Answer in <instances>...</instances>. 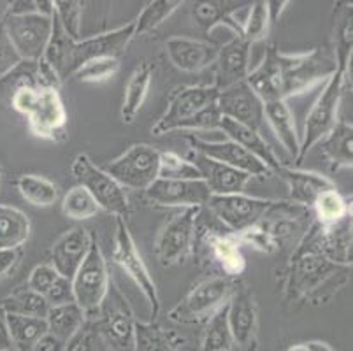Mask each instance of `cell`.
<instances>
[{
  "instance_id": "50",
  "label": "cell",
  "mask_w": 353,
  "mask_h": 351,
  "mask_svg": "<svg viewBox=\"0 0 353 351\" xmlns=\"http://www.w3.org/2000/svg\"><path fill=\"white\" fill-rule=\"evenodd\" d=\"M44 299H46V302L50 308L74 302L72 283H70V279L62 278V276H60V278L53 283V286L48 290V294L44 295Z\"/></svg>"
},
{
  "instance_id": "44",
  "label": "cell",
  "mask_w": 353,
  "mask_h": 351,
  "mask_svg": "<svg viewBox=\"0 0 353 351\" xmlns=\"http://www.w3.org/2000/svg\"><path fill=\"white\" fill-rule=\"evenodd\" d=\"M160 179H201L197 167L188 159H181L179 154L172 151H160Z\"/></svg>"
},
{
  "instance_id": "1",
  "label": "cell",
  "mask_w": 353,
  "mask_h": 351,
  "mask_svg": "<svg viewBox=\"0 0 353 351\" xmlns=\"http://www.w3.org/2000/svg\"><path fill=\"white\" fill-rule=\"evenodd\" d=\"M336 72V60L320 50L287 54L269 48L256 69L250 70L246 83L260 101H288L290 97L310 92L313 86Z\"/></svg>"
},
{
  "instance_id": "10",
  "label": "cell",
  "mask_w": 353,
  "mask_h": 351,
  "mask_svg": "<svg viewBox=\"0 0 353 351\" xmlns=\"http://www.w3.org/2000/svg\"><path fill=\"white\" fill-rule=\"evenodd\" d=\"M113 259L117 265L123 270L128 278L132 279L134 285L141 290V294L150 304L152 317L155 318L160 311V297L157 290L155 281H153L143 257L137 251L136 243H134L130 232H128L127 223L123 218H117V232H114V250Z\"/></svg>"
},
{
  "instance_id": "34",
  "label": "cell",
  "mask_w": 353,
  "mask_h": 351,
  "mask_svg": "<svg viewBox=\"0 0 353 351\" xmlns=\"http://www.w3.org/2000/svg\"><path fill=\"white\" fill-rule=\"evenodd\" d=\"M48 332L51 336L59 337L62 341H70L76 334L81 330L85 323V313L81 311L76 302H69L63 305H54L50 308L46 314Z\"/></svg>"
},
{
  "instance_id": "26",
  "label": "cell",
  "mask_w": 353,
  "mask_h": 351,
  "mask_svg": "<svg viewBox=\"0 0 353 351\" xmlns=\"http://www.w3.org/2000/svg\"><path fill=\"white\" fill-rule=\"evenodd\" d=\"M276 174L290 188V202L292 204L303 205V208H313L314 201L319 199L320 193L325 190L336 188L329 178L319 172H310V170L292 169V167L280 166L276 169Z\"/></svg>"
},
{
  "instance_id": "5",
  "label": "cell",
  "mask_w": 353,
  "mask_h": 351,
  "mask_svg": "<svg viewBox=\"0 0 353 351\" xmlns=\"http://www.w3.org/2000/svg\"><path fill=\"white\" fill-rule=\"evenodd\" d=\"M132 39L134 21H130L123 27L104 32L101 35L81 39V41H70L65 58H63V66L60 69V79L63 81L67 77H74V74L78 72L85 63L97 60V58H118L127 50Z\"/></svg>"
},
{
  "instance_id": "15",
  "label": "cell",
  "mask_w": 353,
  "mask_h": 351,
  "mask_svg": "<svg viewBox=\"0 0 353 351\" xmlns=\"http://www.w3.org/2000/svg\"><path fill=\"white\" fill-rule=\"evenodd\" d=\"M201 241L202 246L206 248L213 257V262L221 269L223 276L227 278H236L243 274L246 269L245 257L241 253V243L237 241L236 234L229 228L211 227L208 230L201 223H195V239L194 243Z\"/></svg>"
},
{
  "instance_id": "18",
  "label": "cell",
  "mask_w": 353,
  "mask_h": 351,
  "mask_svg": "<svg viewBox=\"0 0 353 351\" xmlns=\"http://www.w3.org/2000/svg\"><path fill=\"white\" fill-rule=\"evenodd\" d=\"M216 106L223 118L246 125L256 132L262 130V125L265 121L264 102L260 101L246 81L220 90Z\"/></svg>"
},
{
  "instance_id": "24",
  "label": "cell",
  "mask_w": 353,
  "mask_h": 351,
  "mask_svg": "<svg viewBox=\"0 0 353 351\" xmlns=\"http://www.w3.org/2000/svg\"><path fill=\"white\" fill-rule=\"evenodd\" d=\"M92 239H94V236L88 234V230L83 227H76L72 230L65 232L51 248L50 265L62 278L72 279L83 260H85L86 253H88Z\"/></svg>"
},
{
  "instance_id": "32",
  "label": "cell",
  "mask_w": 353,
  "mask_h": 351,
  "mask_svg": "<svg viewBox=\"0 0 353 351\" xmlns=\"http://www.w3.org/2000/svg\"><path fill=\"white\" fill-rule=\"evenodd\" d=\"M322 153L334 169H352L353 163V127L346 121H338L322 139Z\"/></svg>"
},
{
  "instance_id": "2",
  "label": "cell",
  "mask_w": 353,
  "mask_h": 351,
  "mask_svg": "<svg viewBox=\"0 0 353 351\" xmlns=\"http://www.w3.org/2000/svg\"><path fill=\"white\" fill-rule=\"evenodd\" d=\"M352 267H343L330 262L322 253L316 241V223L307 227L306 234L292 253L290 265H288L287 294L290 299L310 297L325 290L330 283L339 286V281L345 283Z\"/></svg>"
},
{
  "instance_id": "58",
  "label": "cell",
  "mask_w": 353,
  "mask_h": 351,
  "mask_svg": "<svg viewBox=\"0 0 353 351\" xmlns=\"http://www.w3.org/2000/svg\"><path fill=\"white\" fill-rule=\"evenodd\" d=\"M287 351H307L306 343H301V344H294V346L288 348Z\"/></svg>"
},
{
  "instance_id": "3",
  "label": "cell",
  "mask_w": 353,
  "mask_h": 351,
  "mask_svg": "<svg viewBox=\"0 0 353 351\" xmlns=\"http://www.w3.org/2000/svg\"><path fill=\"white\" fill-rule=\"evenodd\" d=\"M218 93L220 90L214 85L178 90L152 132L163 135L172 130H218L221 120L216 106Z\"/></svg>"
},
{
  "instance_id": "59",
  "label": "cell",
  "mask_w": 353,
  "mask_h": 351,
  "mask_svg": "<svg viewBox=\"0 0 353 351\" xmlns=\"http://www.w3.org/2000/svg\"><path fill=\"white\" fill-rule=\"evenodd\" d=\"M6 351H18V350H14V348H11V350H6Z\"/></svg>"
},
{
  "instance_id": "41",
  "label": "cell",
  "mask_w": 353,
  "mask_h": 351,
  "mask_svg": "<svg viewBox=\"0 0 353 351\" xmlns=\"http://www.w3.org/2000/svg\"><path fill=\"white\" fill-rule=\"evenodd\" d=\"M179 6H183V2H179V0H155V2H150L134 21V37L159 28L163 21H167V18H171V14Z\"/></svg>"
},
{
  "instance_id": "21",
  "label": "cell",
  "mask_w": 353,
  "mask_h": 351,
  "mask_svg": "<svg viewBox=\"0 0 353 351\" xmlns=\"http://www.w3.org/2000/svg\"><path fill=\"white\" fill-rule=\"evenodd\" d=\"M227 320H229L234 344L243 350H250L255 343L256 320H259L255 297L250 290H234V294L227 302Z\"/></svg>"
},
{
  "instance_id": "4",
  "label": "cell",
  "mask_w": 353,
  "mask_h": 351,
  "mask_svg": "<svg viewBox=\"0 0 353 351\" xmlns=\"http://www.w3.org/2000/svg\"><path fill=\"white\" fill-rule=\"evenodd\" d=\"M346 76H348V70H343L336 67V72L327 79L322 93L314 101V104L311 106L310 112L306 114V121H304L299 157H297L295 163L303 162L306 159V154L310 153L311 148L316 146L322 139H325L327 134L339 121L338 109L339 104H341Z\"/></svg>"
},
{
  "instance_id": "54",
  "label": "cell",
  "mask_w": 353,
  "mask_h": 351,
  "mask_svg": "<svg viewBox=\"0 0 353 351\" xmlns=\"http://www.w3.org/2000/svg\"><path fill=\"white\" fill-rule=\"evenodd\" d=\"M21 250H0V278L6 276L18 263Z\"/></svg>"
},
{
  "instance_id": "51",
  "label": "cell",
  "mask_w": 353,
  "mask_h": 351,
  "mask_svg": "<svg viewBox=\"0 0 353 351\" xmlns=\"http://www.w3.org/2000/svg\"><path fill=\"white\" fill-rule=\"evenodd\" d=\"M39 92L41 90H20V92L12 97L11 104L9 106H11L12 109H16L20 114L28 116L32 109H34L35 102H37Z\"/></svg>"
},
{
  "instance_id": "33",
  "label": "cell",
  "mask_w": 353,
  "mask_h": 351,
  "mask_svg": "<svg viewBox=\"0 0 353 351\" xmlns=\"http://www.w3.org/2000/svg\"><path fill=\"white\" fill-rule=\"evenodd\" d=\"M30 236V220L20 209L0 205V250H20Z\"/></svg>"
},
{
  "instance_id": "35",
  "label": "cell",
  "mask_w": 353,
  "mask_h": 351,
  "mask_svg": "<svg viewBox=\"0 0 353 351\" xmlns=\"http://www.w3.org/2000/svg\"><path fill=\"white\" fill-rule=\"evenodd\" d=\"M6 321H8L12 348L18 351H28L41 337L48 334L46 318L6 314Z\"/></svg>"
},
{
  "instance_id": "38",
  "label": "cell",
  "mask_w": 353,
  "mask_h": 351,
  "mask_svg": "<svg viewBox=\"0 0 353 351\" xmlns=\"http://www.w3.org/2000/svg\"><path fill=\"white\" fill-rule=\"evenodd\" d=\"M18 190L21 197L35 208H50L59 201V188L50 179L35 174H25L18 179Z\"/></svg>"
},
{
  "instance_id": "49",
  "label": "cell",
  "mask_w": 353,
  "mask_h": 351,
  "mask_svg": "<svg viewBox=\"0 0 353 351\" xmlns=\"http://www.w3.org/2000/svg\"><path fill=\"white\" fill-rule=\"evenodd\" d=\"M21 62L20 54L16 53L14 46H12L11 39H9L8 32H6L4 25L0 21V77L8 74L14 66Z\"/></svg>"
},
{
  "instance_id": "29",
  "label": "cell",
  "mask_w": 353,
  "mask_h": 351,
  "mask_svg": "<svg viewBox=\"0 0 353 351\" xmlns=\"http://www.w3.org/2000/svg\"><path fill=\"white\" fill-rule=\"evenodd\" d=\"M264 120L268 121L276 139L280 141L283 150L297 160L301 150V137L295 128L294 114L287 101H274L264 104Z\"/></svg>"
},
{
  "instance_id": "47",
  "label": "cell",
  "mask_w": 353,
  "mask_h": 351,
  "mask_svg": "<svg viewBox=\"0 0 353 351\" xmlns=\"http://www.w3.org/2000/svg\"><path fill=\"white\" fill-rule=\"evenodd\" d=\"M118 69H120V60L118 58H97V60L85 63L78 72L74 74V77L83 83H102L111 79L118 72Z\"/></svg>"
},
{
  "instance_id": "25",
  "label": "cell",
  "mask_w": 353,
  "mask_h": 351,
  "mask_svg": "<svg viewBox=\"0 0 353 351\" xmlns=\"http://www.w3.org/2000/svg\"><path fill=\"white\" fill-rule=\"evenodd\" d=\"M167 57L172 66L185 72H199L216 60L218 48L204 41L188 37H172L165 44Z\"/></svg>"
},
{
  "instance_id": "55",
  "label": "cell",
  "mask_w": 353,
  "mask_h": 351,
  "mask_svg": "<svg viewBox=\"0 0 353 351\" xmlns=\"http://www.w3.org/2000/svg\"><path fill=\"white\" fill-rule=\"evenodd\" d=\"M290 4L288 0H268L265 6H268V14H269V21L271 25H274L278 19H280L281 12L285 11V8Z\"/></svg>"
},
{
  "instance_id": "40",
  "label": "cell",
  "mask_w": 353,
  "mask_h": 351,
  "mask_svg": "<svg viewBox=\"0 0 353 351\" xmlns=\"http://www.w3.org/2000/svg\"><path fill=\"white\" fill-rule=\"evenodd\" d=\"M225 6L227 4H221V2H197L194 8V16L197 23L206 30H213L218 25H225L241 37V25L232 18V12L237 8L229 9Z\"/></svg>"
},
{
  "instance_id": "53",
  "label": "cell",
  "mask_w": 353,
  "mask_h": 351,
  "mask_svg": "<svg viewBox=\"0 0 353 351\" xmlns=\"http://www.w3.org/2000/svg\"><path fill=\"white\" fill-rule=\"evenodd\" d=\"M65 344H67L65 341L51 336V334L48 332L46 336L41 337V339L37 341V343H35L28 351H63L65 350Z\"/></svg>"
},
{
  "instance_id": "23",
  "label": "cell",
  "mask_w": 353,
  "mask_h": 351,
  "mask_svg": "<svg viewBox=\"0 0 353 351\" xmlns=\"http://www.w3.org/2000/svg\"><path fill=\"white\" fill-rule=\"evenodd\" d=\"M250 44L243 37L236 35L229 43L218 48L216 72H214V86L225 90L229 86L246 81L250 74Z\"/></svg>"
},
{
  "instance_id": "17",
  "label": "cell",
  "mask_w": 353,
  "mask_h": 351,
  "mask_svg": "<svg viewBox=\"0 0 353 351\" xmlns=\"http://www.w3.org/2000/svg\"><path fill=\"white\" fill-rule=\"evenodd\" d=\"M62 81L43 58L37 62L21 60L8 74L0 77V99L11 104V99L20 90H59Z\"/></svg>"
},
{
  "instance_id": "60",
  "label": "cell",
  "mask_w": 353,
  "mask_h": 351,
  "mask_svg": "<svg viewBox=\"0 0 353 351\" xmlns=\"http://www.w3.org/2000/svg\"><path fill=\"white\" fill-rule=\"evenodd\" d=\"M0 172H2V170H0Z\"/></svg>"
},
{
  "instance_id": "37",
  "label": "cell",
  "mask_w": 353,
  "mask_h": 351,
  "mask_svg": "<svg viewBox=\"0 0 353 351\" xmlns=\"http://www.w3.org/2000/svg\"><path fill=\"white\" fill-rule=\"evenodd\" d=\"M0 308L4 309L6 314H21V317L46 318L50 305L43 295L35 294L30 288H23L14 292L9 297L0 301Z\"/></svg>"
},
{
  "instance_id": "31",
  "label": "cell",
  "mask_w": 353,
  "mask_h": 351,
  "mask_svg": "<svg viewBox=\"0 0 353 351\" xmlns=\"http://www.w3.org/2000/svg\"><path fill=\"white\" fill-rule=\"evenodd\" d=\"M334 60L336 67L348 70L353 48V11L352 4L339 2L334 9Z\"/></svg>"
},
{
  "instance_id": "43",
  "label": "cell",
  "mask_w": 353,
  "mask_h": 351,
  "mask_svg": "<svg viewBox=\"0 0 353 351\" xmlns=\"http://www.w3.org/2000/svg\"><path fill=\"white\" fill-rule=\"evenodd\" d=\"M62 212L70 220H88L97 214L99 205L83 186L76 185L65 193L62 201Z\"/></svg>"
},
{
  "instance_id": "12",
  "label": "cell",
  "mask_w": 353,
  "mask_h": 351,
  "mask_svg": "<svg viewBox=\"0 0 353 351\" xmlns=\"http://www.w3.org/2000/svg\"><path fill=\"white\" fill-rule=\"evenodd\" d=\"M202 208H188L176 212L157 237V259L163 267L181 263L194 250L195 223Z\"/></svg>"
},
{
  "instance_id": "42",
  "label": "cell",
  "mask_w": 353,
  "mask_h": 351,
  "mask_svg": "<svg viewBox=\"0 0 353 351\" xmlns=\"http://www.w3.org/2000/svg\"><path fill=\"white\" fill-rule=\"evenodd\" d=\"M269 28H271V21H269L268 6H265L264 0L250 4L248 16L243 21V25H241V37H243V41H246L252 46V44L268 37Z\"/></svg>"
},
{
  "instance_id": "45",
  "label": "cell",
  "mask_w": 353,
  "mask_h": 351,
  "mask_svg": "<svg viewBox=\"0 0 353 351\" xmlns=\"http://www.w3.org/2000/svg\"><path fill=\"white\" fill-rule=\"evenodd\" d=\"M81 14L83 2H78V0L54 2V18L59 19L60 27L72 41H81Z\"/></svg>"
},
{
  "instance_id": "7",
  "label": "cell",
  "mask_w": 353,
  "mask_h": 351,
  "mask_svg": "<svg viewBox=\"0 0 353 351\" xmlns=\"http://www.w3.org/2000/svg\"><path fill=\"white\" fill-rule=\"evenodd\" d=\"M101 169L108 172L121 188L144 192L159 179L160 151L150 144H134Z\"/></svg>"
},
{
  "instance_id": "39",
  "label": "cell",
  "mask_w": 353,
  "mask_h": 351,
  "mask_svg": "<svg viewBox=\"0 0 353 351\" xmlns=\"http://www.w3.org/2000/svg\"><path fill=\"white\" fill-rule=\"evenodd\" d=\"M234 339L227 320V304L221 305L213 317L208 318V327L202 337V351H230Z\"/></svg>"
},
{
  "instance_id": "27",
  "label": "cell",
  "mask_w": 353,
  "mask_h": 351,
  "mask_svg": "<svg viewBox=\"0 0 353 351\" xmlns=\"http://www.w3.org/2000/svg\"><path fill=\"white\" fill-rule=\"evenodd\" d=\"M218 130H223V134L227 135V139L236 143L237 146H241L243 150L252 153L253 157H256L260 162L265 163V166L271 169V172H276V169L281 166L280 160L276 159L272 148L269 146L268 141L262 137V132L253 130V128L246 127V125L237 123V121L223 118V116H221Z\"/></svg>"
},
{
  "instance_id": "19",
  "label": "cell",
  "mask_w": 353,
  "mask_h": 351,
  "mask_svg": "<svg viewBox=\"0 0 353 351\" xmlns=\"http://www.w3.org/2000/svg\"><path fill=\"white\" fill-rule=\"evenodd\" d=\"M27 118L35 137L46 141H63L67 137V111L59 90H41Z\"/></svg>"
},
{
  "instance_id": "20",
  "label": "cell",
  "mask_w": 353,
  "mask_h": 351,
  "mask_svg": "<svg viewBox=\"0 0 353 351\" xmlns=\"http://www.w3.org/2000/svg\"><path fill=\"white\" fill-rule=\"evenodd\" d=\"M188 143L194 148V151L202 153L208 159H213L216 162L225 163V166L232 167V169L241 170V172L248 174L252 178H269L271 176V169L265 163L260 162L256 157L237 146L232 141H220V143H211V141H204L197 135H187Z\"/></svg>"
},
{
  "instance_id": "13",
  "label": "cell",
  "mask_w": 353,
  "mask_h": 351,
  "mask_svg": "<svg viewBox=\"0 0 353 351\" xmlns=\"http://www.w3.org/2000/svg\"><path fill=\"white\" fill-rule=\"evenodd\" d=\"M272 202L269 199H256L234 193V195H210L206 208L232 234H241L262 220Z\"/></svg>"
},
{
  "instance_id": "36",
  "label": "cell",
  "mask_w": 353,
  "mask_h": 351,
  "mask_svg": "<svg viewBox=\"0 0 353 351\" xmlns=\"http://www.w3.org/2000/svg\"><path fill=\"white\" fill-rule=\"evenodd\" d=\"M313 209L314 214H316L314 221L320 227H330V225H336L352 217V208L336 188L320 193L319 199L314 201Z\"/></svg>"
},
{
  "instance_id": "11",
  "label": "cell",
  "mask_w": 353,
  "mask_h": 351,
  "mask_svg": "<svg viewBox=\"0 0 353 351\" xmlns=\"http://www.w3.org/2000/svg\"><path fill=\"white\" fill-rule=\"evenodd\" d=\"M2 25L21 60L37 62L44 57L51 37V28H53V16L50 18L39 12L6 14Z\"/></svg>"
},
{
  "instance_id": "14",
  "label": "cell",
  "mask_w": 353,
  "mask_h": 351,
  "mask_svg": "<svg viewBox=\"0 0 353 351\" xmlns=\"http://www.w3.org/2000/svg\"><path fill=\"white\" fill-rule=\"evenodd\" d=\"M99 313H101V332L113 351H134L136 320L130 305L127 304L120 290L114 288L113 283L109 286Z\"/></svg>"
},
{
  "instance_id": "9",
  "label": "cell",
  "mask_w": 353,
  "mask_h": 351,
  "mask_svg": "<svg viewBox=\"0 0 353 351\" xmlns=\"http://www.w3.org/2000/svg\"><path fill=\"white\" fill-rule=\"evenodd\" d=\"M234 281L227 276H213L204 279L190 290V294L183 299L171 311V320L179 323H194L213 317L218 309L227 304L234 294Z\"/></svg>"
},
{
  "instance_id": "56",
  "label": "cell",
  "mask_w": 353,
  "mask_h": 351,
  "mask_svg": "<svg viewBox=\"0 0 353 351\" xmlns=\"http://www.w3.org/2000/svg\"><path fill=\"white\" fill-rule=\"evenodd\" d=\"M12 343H11V336H9L8 330V321H6V313L4 309L0 308V351L11 350Z\"/></svg>"
},
{
  "instance_id": "57",
  "label": "cell",
  "mask_w": 353,
  "mask_h": 351,
  "mask_svg": "<svg viewBox=\"0 0 353 351\" xmlns=\"http://www.w3.org/2000/svg\"><path fill=\"white\" fill-rule=\"evenodd\" d=\"M307 351H334L332 348L327 343H322V341H311V343H306Z\"/></svg>"
},
{
  "instance_id": "52",
  "label": "cell",
  "mask_w": 353,
  "mask_h": 351,
  "mask_svg": "<svg viewBox=\"0 0 353 351\" xmlns=\"http://www.w3.org/2000/svg\"><path fill=\"white\" fill-rule=\"evenodd\" d=\"M63 351H94V336L92 332H83V328L70 341H67Z\"/></svg>"
},
{
  "instance_id": "48",
  "label": "cell",
  "mask_w": 353,
  "mask_h": 351,
  "mask_svg": "<svg viewBox=\"0 0 353 351\" xmlns=\"http://www.w3.org/2000/svg\"><path fill=\"white\" fill-rule=\"evenodd\" d=\"M60 278V274L51 265H37L30 272L28 278V288L39 295H46L48 290L53 286V283Z\"/></svg>"
},
{
  "instance_id": "30",
  "label": "cell",
  "mask_w": 353,
  "mask_h": 351,
  "mask_svg": "<svg viewBox=\"0 0 353 351\" xmlns=\"http://www.w3.org/2000/svg\"><path fill=\"white\" fill-rule=\"evenodd\" d=\"M153 72H155V67H153L152 62H143L134 74L130 76L127 83V88H125L123 93V102H121V120L125 123H132L136 120L137 112L143 108L144 101L148 97V90H150V85H152V77Z\"/></svg>"
},
{
  "instance_id": "22",
  "label": "cell",
  "mask_w": 353,
  "mask_h": 351,
  "mask_svg": "<svg viewBox=\"0 0 353 351\" xmlns=\"http://www.w3.org/2000/svg\"><path fill=\"white\" fill-rule=\"evenodd\" d=\"M192 163L197 167L201 179L208 186L211 195H234V193H243L245 186L252 179V176L232 169L225 163L216 162L213 159H208L202 153L192 151Z\"/></svg>"
},
{
  "instance_id": "28",
  "label": "cell",
  "mask_w": 353,
  "mask_h": 351,
  "mask_svg": "<svg viewBox=\"0 0 353 351\" xmlns=\"http://www.w3.org/2000/svg\"><path fill=\"white\" fill-rule=\"evenodd\" d=\"M316 241L330 262L352 267V217L330 227H320L316 223Z\"/></svg>"
},
{
  "instance_id": "6",
  "label": "cell",
  "mask_w": 353,
  "mask_h": 351,
  "mask_svg": "<svg viewBox=\"0 0 353 351\" xmlns=\"http://www.w3.org/2000/svg\"><path fill=\"white\" fill-rule=\"evenodd\" d=\"M70 172H72L74 179L78 181V185L83 186L94 197L99 209H104V211L111 212L117 218H123V220L130 214V205H128L125 190L108 172L95 166L90 160V157L83 153L78 154L74 159Z\"/></svg>"
},
{
  "instance_id": "46",
  "label": "cell",
  "mask_w": 353,
  "mask_h": 351,
  "mask_svg": "<svg viewBox=\"0 0 353 351\" xmlns=\"http://www.w3.org/2000/svg\"><path fill=\"white\" fill-rule=\"evenodd\" d=\"M134 351H174L162 328L153 323H137L134 330Z\"/></svg>"
},
{
  "instance_id": "8",
  "label": "cell",
  "mask_w": 353,
  "mask_h": 351,
  "mask_svg": "<svg viewBox=\"0 0 353 351\" xmlns=\"http://www.w3.org/2000/svg\"><path fill=\"white\" fill-rule=\"evenodd\" d=\"M70 283H72L74 302L81 308L85 317L99 313V309L108 295L111 281H109L105 259L95 237L92 239L88 253Z\"/></svg>"
},
{
  "instance_id": "16",
  "label": "cell",
  "mask_w": 353,
  "mask_h": 351,
  "mask_svg": "<svg viewBox=\"0 0 353 351\" xmlns=\"http://www.w3.org/2000/svg\"><path fill=\"white\" fill-rule=\"evenodd\" d=\"M210 190L202 179H157L144 190L148 202L160 208H204L210 199Z\"/></svg>"
}]
</instances>
